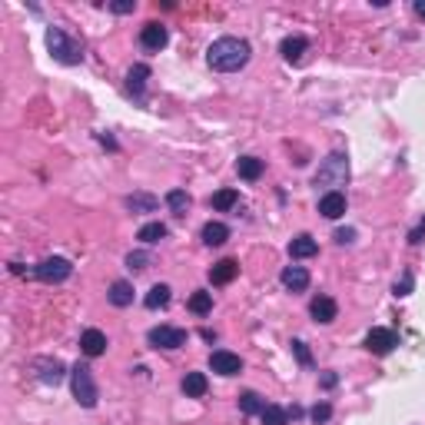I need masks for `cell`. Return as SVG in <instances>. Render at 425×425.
Returning <instances> with one entry per match:
<instances>
[{"mask_svg": "<svg viewBox=\"0 0 425 425\" xmlns=\"http://www.w3.org/2000/svg\"><path fill=\"white\" fill-rule=\"evenodd\" d=\"M253 57V50L246 44L243 37H219L212 40L210 50H206V63L219 74H233V70H243L246 63Z\"/></svg>", "mask_w": 425, "mask_h": 425, "instance_id": "obj_1", "label": "cell"}, {"mask_svg": "<svg viewBox=\"0 0 425 425\" xmlns=\"http://www.w3.org/2000/svg\"><path fill=\"white\" fill-rule=\"evenodd\" d=\"M312 183H316V186H326L329 193L339 190V186H346V183H349V160H346V153H329V156L322 160V167L316 169Z\"/></svg>", "mask_w": 425, "mask_h": 425, "instance_id": "obj_2", "label": "cell"}, {"mask_svg": "<svg viewBox=\"0 0 425 425\" xmlns=\"http://www.w3.org/2000/svg\"><path fill=\"white\" fill-rule=\"evenodd\" d=\"M47 47H50V53H53V60L57 63L74 67V63L83 60V47L76 44L70 33H63L60 27H50V31H47Z\"/></svg>", "mask_w": 425, "mask_h": 425, "instance_id": "obj_3", "label": "cell"}, {"mask_svg": "<svg viewBox=\"0 0 425 425\" xmlns=\"http://www.w3.org/2000/svg\"><path fill=\"white\" fill-rule=\"evenodd\" d=\"M70 385H74V399L83 406V409H93V406H97L100 389H97V382H93V369H90V365L76 362L74 369H70Z\"/></svg>", "mask_w": 425, "mask_h": 425, "instance_id": "obj_4", "label": "cell"}, {"mask_svg": "<svg viewBox=\"0 0 425 425\" xmlns=\"http://www.w3.org/2000/svg\"><path fill=\"white\" fill-rule=\"evenodd\" d=\"M70 273H74V266H70V259H63V256H50V259H44V262L33 266V276H37L40 283H50V286L70 279Z\"/></svg>", "mask_w": 425, "mask_h": 425, "instance_id": "obj_5", "label": "cell"}, {"mask_svg": "<svg viewBox=\"0 0 425 425\" xmlns=\"http://www.w3.org/2000/svg\"><path fill=\"white\" fill-rule=\"evenodd\" d=\"M186 329H176V326H156L147 333V342H150L153 349H180L186 346Z\"/></svg>", "mask_w": 425, "mask_h": 425, "instance_id": "obj_6", "label": "cell"}, {"mask_svg": "<svg viewBox=\"0 0 425 425\" xmlns=\"http://www.w3.org/2000/svg\"><path fill=\"white\" fill-rule=\"evenodd\" d=\"M395 346H399V335H395L392 329L376 326V329H369V335H365V349L372 352V356H389Z\"/></svg>", "mask_w": 425, "mask_h": 425, "instance_id": "obj_7", "label": "cell"}, {"mask_svg": "<svg viewBox=\"0 0 425 425\" xmlns=\"http://www.w3.org/2000/svg\"><path fill=\"white\" fill-rule=\"evenodd\" d=\"M210 369L219 372V376H240V372H243V359L229 349H216L210 356Z\"/></svg>", "mask_w": 425, "mask_h": 425, "instance_id": "obj_8", "label": "cell"}, {"mask_svg": "<svg viewBox=\"0 0 425 425\" xmlns=\"http://www.w3.org/2000/svg\"><path fill=\"white\" fill-rule=\"evenodd\" d=\"M140 44H143V50H150V53H160L169 44V31L163 24H147L140 31Z\"/></svg>", "mask_w": 425, "mask_h": 425, "instance_id": "obj_9", "label": "cell"}, {"mask_svg": "<svg viewBox=\"0 0 425 425\" xmlns=\"http://www.w3.org/2000/svg\"><path fill=\"white\" fill-rule=\"evenodd\" d=\"M309 316L316 319V322H322V326H329V322H335V316H339V306H335L333 296H316V299L309 303Z\"/></svg>", "mask_w": 425, "mask_h": 425, "instance_id": "obj_10", "label": "cell"}, {"mask_svg": "<svg viewBox=\"0 0 425 425\" xmlns=\"http://www.w3.org/2000/svg\"><path fill=\"white\" fill-rule=\"evenodd\" d=\"M33 369H37V379L47 382V385H57V382H63V376H67V369H63L60 359H37Z\"/></svg>", "mask_w": 425, "mask_h": 425, "instance_id": "obj_11", "label": "cell"}, {"mask_svg": "<svg viewBox=\"0 0 425 425\" xmlns=\"http://www.w3.org/2000/svg\"><path fill=\"white\" fill-rule=\"evenodd\" d=\"M319 212H322L326 219H339V216L346 212V193H342V190L322 193V197H319Z\"/></svg>", "mask_w": 425, "mask_h": 425, "instance_id": "obj_12", "label": "cell"}, {"mask_svg": "<svg viewBox=\"0 0 425 425\" xmlns=\"http://www.w3.org/2000/svg\"><path fill=\"white\" fill-rule=\"evenodd\" d=\"M147 80H150V67H147V63H133V67H130V74H126V90L133 93L137 100H143V93H147Z\"/></svg>", "mask_w": 425, "mask_h": 425, "instance_id": "obj_13", "label": "cell"}, {"mask_svg": "<svg viewBox=\"0 0 425 425\" xmlns=\"http://www.w3.org/2000/svg\"><path fill=\"white\" fill-rule=\"evenodd\" d=\"M279 279H283V286H286L289 292H303V289H309V269H306V266H286Z\"/></svg>", "mask_w": 425, "mask_h": 425, "instance_id": "obj_14", "label": "cell"}, {"mask_svg": "<svg viewBox=\"0 0 425 425\" xmlns=\"http://www.w3.org/2000/svg\"><path fill=\"white\" fill-rule=\"evenodd\" d=\"M236 273H240V262H236V259H219L210 269V283L212 286H226V283L236 279Z\"/></svg>", "mask_w": 425, "mask_h": 425, "instance_id": "obj_15", "label": "cell"}, {"mask_svg": "<svg viewBox=\"0 0 425 425\" xmlns=\"http://www.w3.org/2000/svg\"><path fill=\"white\" fill-rule=\"evenodd\" d=\"M80 349H83V356H90V359L103 356L106 352V335L100 333V329H87V333L80 335Z\"/></svg>", "mask_w": 425, "mask_h": 425, "instance_id": "obj_16", "label": "cell"}, {"mask_svg": "<svg viewBox=\"0 0 425 425\" xmlns=\"http://www.w3.org/2000/svg\"><path fill=\"white\" fill-rule=\"evenodd\" d=\"M306 37H299V33H292V37H286L283 44H279V53H283V60L286 63H299L306 53Z\"/></svg>", "mask_w": 425, "mask_h": 425, "instance_id": "obj_17", "label": "cell"}, {"mask_svg": "<svg viewBox=\"0 0 425 425\" xmlns=\"http://www.w3.org/2000/svg\"><path fill=\"white\" fill-rule=\"evenodd\" d=\"M106 299L117 306V309H126V306H133V286L126 283V279H117L110 292H106Z\"/></svg>", "mask_w": 425, "mask_h": 425, "instance_id": "obj_18", "label": "cell"}, {"mask_svg": "<svg viewBox=\"0 0 425 425\" xmlns=\"http://www.w3.org/2000/svg\"><path fill=\"white\" fill-rule=\"evenodd\" d=\"M319 253V243L316 240H312V236H296V240H292V243H289V256L292 259H312Z\"/></svg>", "mask_w": 425, "mask_h": 425, "instance_id": "obj_19", "label": "cell"}, {"mask_svg": "<svg viewBox=\"0 0 425 425\" xmlns=\"http://www.w3.org/2000/svg\"><path fill=\"white\" fill-rule=\"evenodd\" d=\"M206 389H210V382H206L203 372H186V376H183V392L190 395V399H203Z\"/></svg>", "mask_w": 425, "mask_h": 425, "instance_id": "obj_20", "label": "cell"}, {"mask_svg": "<svg viewBox=\"0 0 425 425\" xmlns=\"http://www.w3.org/2000/svg\"><path fill=\"white\" fill-rule=\"evenodd\" d=\"M229 240V226L226 223H216V219H210L206 226H203V243L206 246H223Z\"/></svg>", "mask_w": 425, "mask_h": 425, "instance_id": "obj_21", "label": "cell"}, {"mask_svg": "<svg viewBox=\"0 0 425 425\" xmlns=\"http://www.w3.org/2000/svg\"><path fill=\"white\" fill-rule=\"evenodd\" d=\"M123 203H126L130 212H156V206H160V199L150 197V193H133V197H126Z\"/></svg>", "mask_w": 425, "mask_h": 425, "instance_id": "obj_22", "label": "cell"}, {"mask_svg": "<svg viewBox=\"0 0 425 425\" xmlns=\"http://www.w3.org/2000/svg\"><path fill=\"white\" fill-rule=\"evenodd\" d=\"M236 173L249 183L259 180V176H262V160H256V156H240V160H236Z\"/></svg>", "mask_w": 425, "mask_h": 425, "instance_id": "obj_23", "label": "cell"}, {"mask_svg": "<svg viewBox=\"0 0 425 425\" xmlns=\"http://www.w3.org/2000/svg\"><path fill=\"white\" fill-rule=\"evenodd\" d=\"M190 312H197V316H210L212 312V292H206V289H197L193 296H190Z\"/></svg>", "mask_w": 425, "mask_h": 425, "instance_id": "obj_24", "label": "cell"}, {"mask_svg": "<svg viewBox=\"0 0 425 425\" xmlns=\"http://www.w3.org/2000/svg\"><path fill=\"white\" fill-rule=\"evenodd\" d=\"M163 236H167V223H160V219H156V223H143V226H140V233H137V240L140 243H160V240H163Z\"/></svg>", "mask_w": 425, "mask_h": 425, "instance_id": "obj_25", "label": "cell"}, {"mask_svg": "<svg viewBox=\"0 0 425 425\" xmlns=\"http://www.w3.org/2000/svg\"><path fill=\"white\" fill-rule=\"evenodd\" d=\"M169 292H173V289H169L167 283H156V286L147 292V299H143V303H147V309H163V306L169 303Z\"/></svg>", "mask_w": 425, "mask_h": 425, "instance_id": "obj_26", "label": "cell"}, {"mask_svg": "<svg viewBox=\"0 0 425 425\" xmlns=\"http://www.w3.org/2000/svg\"><path fill=\"white\" fill-rule=\"evenodd\" d=\"M212 210H219V212H226L233 210V206H240V193L236 190H219V193H212Z\"/></svg>", "mask_w": 425, "mask_h": 425, "instance_id": "obj_27", "label": "cell"}, {"mask_svg": "<svg viewBox=\"0 0 425 425\" xmlns=\"http://www.w3.org/2000/svg\"><path fill=\"white\" fill-rule=\"evenodd\" d=\"M190 203H193V199H190V193H186V190H169V193H167V206L176 212V216H183V212L190 210Z\"/></svg>", "mask_w": 425, "mask_h": 425, "instance_id": "obj_28", "label": "cell"}, {"mask_svg": "<svg viewBox=\"0 0 425 425\" xmlns=\"http://www.w3.org/2000/svg\"><path fill=\"white\" fill-rule=\"evenodd\" d=\"M259 419H262V425H289V412L283 406H266L259 412Z\"/></svg>", "mask_w": 425, "mask_h": 425, "instance_id": "obj_29", "label": "cell"}, {"mask_svg": "<svg viewBox=\"0 0 425 425\" xmlns=\"http://www.w3.org/2000/svg\"><path fill=\"white\" fill-rule=\"evenodd\" d=\"M240 409H243L246 415H259V412L266 409V402H262L256 392H243L240 395Z\"/></svg>", "mask_w": 425, "mask_h": 425, "instance_id": "obj_30", "label": "cell"}, {"mask_svg": "<svg viewBox=\"0 0 425 425\" xmlns=\"http://www.w3.org/2000/svg\"><path fill=\"white\" fill-rule=\"evenodd\" d=\"M309 419H312L316 425L329 422V419H333V406H329V402H319V406H312V412H309Z\"/></svg>", "mask_w": 425, "mask_h": 425, "instance_id": "obj_31", "label": "cell"}, {"mask_svg": "<svg viewBox=\"0 0 425 425\" xmlns=\"http://www.w3.org/2000/svg\"><path fill=\"white\" fill-rule=\"evenodd\" d=\"M147 262H150V256H147V253H130V256H126V269H133V273H140V269H147Z\"/></svg>", "mask_w": 425, "mask_h": 425, "instance_id": "obj_32", "label": "cell"}, {"mask_svg": "<svg viewBox=\"0 0 425 425\" xmlns=\"http://www.w3.org/2000/svg\"><path fill=\"white\" fill-rule=\"evenodd\" d=\"M412 286H415V276L406 273V276H402V279H399V283L392 286V292L399 296V299H402V296H409V292H412Z\"/></svg>", "mask_w": 425, "mask_h": 425, "instance_id": "obj_33", "label": "cell"}, {"mask_svg": "<svg viewBox=\"0 0 425 425\" xmlns=\"http://www.w3.org/2000/svg\"><path fill=\"white\" fill-rule=\"evenodd\" d=\"M292 352H296V359L303 365H312V356H309V349H306L303 339H292Z\"/></svg>", "mask_w": 425, "mask_h": 425, "instance_id": "obj_34", "label": "cell"}, {"mask_svg": "<svg viewBox=\"0 0 425 425\" xmlns=\"http://www.w3.org/2000/svg\"><path fill=\"white\" fill-rule=\"evenodd\" d=\"M110 10H113V14H133V10H137V0H113Z\"/></svg>", "mask_w": 425, "mask_h": 425, "instance_id": "obj_35", "label": "cell"}, {"mask_svg": "<svg viewBox=\"0 0 425 425\" xmlns=\"http://www.w3.org/2000/svg\"><path fill=\"white\" fill-rule=\"evenodd\" d=\"M422 240H425V216H422V223H419V226H415V229L409 233V243H412V246H419Z\"/></svg>", "mask_w": 425, "mask_h": 425, "instance_id": "obj_36", "label": "cell"}, {"mask_svg": "<svg viewBox=\"0 0 425 425\" xmlns=\"http://www.w3.org/2000/svg\"><path fill=\"white\" fill-rule=\"evenodd\" d=\"M356 240V229H335V243H352Z\"/></svg>", "mask_w": 425, "mask_h": 425, "instance_id": "obj_37", "label": "cell"}, {"mask_svg": "<svg viewBox=\"0 0 425 425\" xmlns=\"http://www.w3.org/2000/svg\"><path fill=\"white\" fill-rule=\"evenodd\" d=\"M335 382H339V376H335V372H326V376H322V385H326V389H333Z\"/></svg>", "mask_w": 425, "mask_h": 425, "instance_id": "obj_38", "label": "cell"}, {"mask_svg": "<svg viewBox=\"0 0 425 425\" xmlns=\"http://www.w3.org/2000/svg\"><path fill=\"white\" fill-rule=\"evenodd\" d=\"M415 14L425 20V0H415Z\"/></svg>", "mask_w": 425, "mask_h": 425, "instance_id": "obj_39", "label": "cell"}]
</instances>
